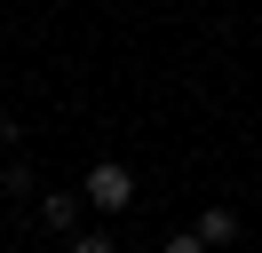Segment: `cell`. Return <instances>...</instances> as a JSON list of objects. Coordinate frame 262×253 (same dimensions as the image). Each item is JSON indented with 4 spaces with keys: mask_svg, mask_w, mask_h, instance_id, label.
Segmentation results:
<instances>
[{
    "mask_svg": "<svg viewBox=\"0 0 262 253\" xmlns=\"http://www.w3.org/2000/svg\"><path fill=\"white\" fill-rule=\"evenodd\" d=\"M80 190H88L96 214H127V206H135V166H127V158H96Z\"/></svg>",
    "mask_w": 262,
    "mask_h": 253,
    "instance_id": "obj_1",
    "label": "cell"
},
{
    "mask_svg": "<svg viewBox=\"0 0 262 253\" xmlns=\"http://www.w3.org/2000/svg\"><path fill=\"white\" fill-rule=\"evenodd\" d=\"M191 230L207 237L214 253H230V245H238V230H246V221H238V206H223V198H214V206H199V221H191Z\"/></svg>",
    "mask_w": 262,
    "mask_h": 253,
    "instance_id": "obj_2",
    "label": "cell"
},
{
    "mask_svg": "<svg viewBox=\"0 0 262 253\" xmlns=\"http://www.w3.org/2000/svg\"><path fill=\"white\" fill-rule=\"evenodd\" d=\"M80 206H88V190H40V221H48L56 237L80 230Z\"/></svg>",
    "mask_w": 262,
    "mask_h": 253,
    "instance_id": "obj_3",
    "label": "cell"
},
{
    "mask_svg": "<svg viewBox=\"0 0 262 253\" xmlns=\"http://www.w3.org/2000/svg\"><path fill=\"white\" fill-rule=\"evenodd\" d=\"M0 190H8V198H40V174H32V158H8V166H0Z\"/></svg>",
    "mask_w": 262,
    "mask_h": 253,
    "instance_id": "obj_4",
    "label": "cell"
},
{
    "mask_svg": "<svg viewBox=\"0 0 262 253\" xmlns=\"http://www.w3.org/2000/svg\"><path fill=\"white\" fill-rule=\"evenodd\" d=\"M72 253H119V245H112L103 230H72Z\"/></svg>",
    "mask_w": 262,
    "mask_h": 253,
    "instance_id": "obj_5",
    "label": "cell"
},
{
    "mask_svg": "<svg viewBox=\"0 0 262 253\" xmlns=\"http://www.w3.org/2000/svg\"><path fill=\"white\" fill-rule=\"evenodd\" d=\"M159 253H214V245H207V237H199V230H175V237H167Z\"/></svg>",
    "mask_w": 262,
    "mask_h": 253,
    "instance_id": "obj_6",
    "label": "cell"
},
{
    "mask_svg": "<svg viewBox=\"0 0 262 253\" xmlns=\"http://www.w3.org/2000/svg\"><path fill=\"white\" fill-rule=\"evenodd\" d=\"M0 142H8V150H16V142H24V127L8 119V111H0Z\"/></svg>",
    "mask_w": 262,
    "mask_h": 253,
    "instance_id": "obj_7",
    "label": "cell"
}]
</instances>
